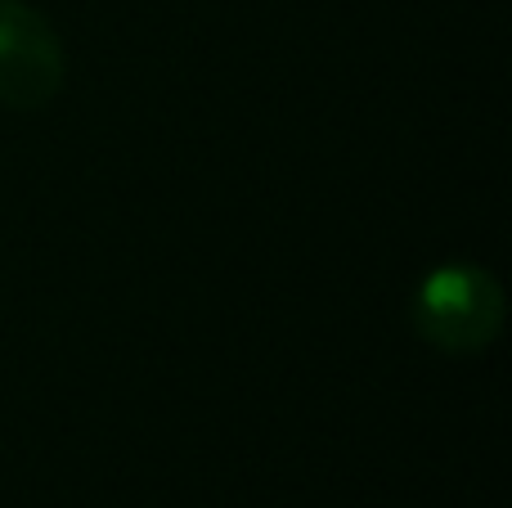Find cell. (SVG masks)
<instances>
[{
	"label": "cell",
	"mask_w": 512,
	"mask_h": 508,
	"mask_svg": "<svg viewBox=\"0 0 512 508\" xmlns=\"http://www.w3.org/2000/svg\"><path fill=\"white\" fill-rule=\"evenodd\" d=\"M414 320L441 351H481L499 333L504 297L486 270L445 266L418 288Z\"/></svg>",
	"instance_id": "cell-1"
},
{
	"label": "cell",
	"mask_w": 512,
	"mask_h": 508,
	"mask_svg": "<svg viewBox=\"0 0 512 508\" xmlns=\"http://www.w3.org/2000/svg\"><path fill=\"white\" fill-rule=\"evenodd\" d=\"M63 86V50L54 27L23 0H0V104L45 108Z\"/></svg>",
	"instance_id": "cell-2"
}]
</instances>
